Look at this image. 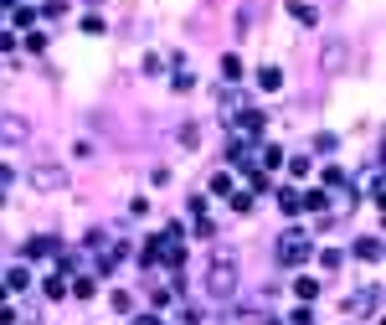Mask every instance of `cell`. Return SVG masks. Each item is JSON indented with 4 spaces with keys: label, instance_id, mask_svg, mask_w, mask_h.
I'll return each instance as SVG.
<instances>
[{
    "label": "cell",
    "instance_id": "obj_1",
    "mask_svg": "<svg viewBox=\"0 0 386 325\" xmlns=\"http://www.w3.org/2000/svg\"><path fill=\"white\" fill-rule=\"evenodd\" d=\"M206 289L217 294V300H232L237 294V264L227 253H217V264H211V274H206Z\"/></svg>",
    "mask_w": 386,
    "mask_h": 325
},
{
    "label": "cell",
    "instance_id": "obj_2",
    "mask_svg": "<svg viewBox=\"0 0 386 325\" xmlns=\"http://www.w3.org/2000/svg\"><path fill=\"white\" fill-rule=\"evenodd\" d=\"M304 258H309V238H304V232H284V243H278V264H304Z\"/></svg>",
    "mask_w": 386,
    "mask_h": 325
},
{
    "label": "cell",
    "instance_id": "obj_3",
    "mask_svg": "<svg viewBox=\"0 0 386 325\" xmlns=\"http://www.w3.org/2000/svg\"><path fill=\"white\" fill-rule=\"evenodd\" d=\"M319 68L325 73H345L350 68V42H330L325 52H319Z\"/></svg>",
    "mask_w": 386,
    "mask_h": 325
},
{
    "label": "cell",
    "instance_id": "obj_4",
    "mask_svg": "<svg viewBox=\"0 0 386 325\" xmlns=\"http://www.w3.org/2000/svg\"><path fill=\"white\" fill-rule=\"evenodd\" d=\"M31 186H36V191H62V186H68V171H62V165H36V171H31Z\"/></svg>",
    "mask_w": 386,
    "mask_h": 325
},
{
    "label": "cell",
    "instance_id": "obj_5",
    "mask_svg": "<svg viewBox=\"0 0 386 325\" xmlns=\"http://www.w3.org/2000/svg\"><path fill=\"white\" fill-rule=\"evenodd\" d=\"M57 253V238H31L26 243V258H52Z\"/></svg>",
    "mask_w": 386,
    "mask_h": 325
},
{
    "label": "cell",
    "instance_id": "obj_6",
    "mask_svg": "<svg viewBox=\"0 0 386 325\" xmlns=\"http://www.w3.org/2000/svg\"><path fill=\"white\" fill-rule=\"evenodd\" d=\"M0 139H10V145H16V139H26V119H6V129H0Z\"/></svg>",
    "mask_w": 386,
    "mask_h": 325
},
{
    "label": "cell",
    "instance_id": "obj_7",
    "mask_svg": "<svg viewBox=\"0 0 386 325\" xmlns=\"http://www.w3.org/2000/svg\"><path fill=\"white\" fill-rule=\"evenodd\" d=\"M278 83H284V73H278V68H258V88H268V93H273Z\"/></svg>",
    "mask_w": 386,
    "mask_h": 325
},
{
    "label": "cell",
    "instance_id": "obj_8",
    "mask_svg": "<svg viewBox=\"0 0 386 325\" xmlns=\"http://www.w3.org/2000/svg\"><path fill=\"white\" fill-rule=\"evenodd\" d=\"M191 83H196V73H185V68H176V77H170V88H176V93H191Z\"/></svg>",
    "mask_w": 386,
    "mask_h": 325
},
{
    "label": "cell",
    "instance_id": "obj_9",
    "mask_svg": "<svg viewBox=\"0 0 386 325\" xmlns=\"http://www.w3.org/2000/svg\"><path fill=\"white\" fill-rule=\"evenodd\" d=\"M222 77H227V83H237V77H242V62H237L232 52H227V57H222Z\"/></svg>",
    "mask_w": 386,
    "mask_h": 325
},
{
    "label": "cell",
    "instance_id": "obj_10",
    "mask_svg": "<svg viewBox=\"0 0 386 325\" xmlns=\"http://www.w3.org/2000/svg\"><path fill=\"white\" fill-rule=\"evenodd\" d=\"M242 135H263V114H258V109L242 114Z\"/></svg>",
    "mask_w": 386,
    "mask_h": 325
},
{
    "label": "cell",
    "instance_id": "obj_11",
    "mask_svg": "<svg viewBox=\"0 0 386 325\" xmlns=\"http://www.w3.org/2000/svg\"><path fill=\"white\" fill-rule=\"evenodd\" d=\"M62 294H68V279L52 274V279H47V300H62Z\"/></svg>",
    "mask_w": 386,
    "mask_h": 325
},
{
    "label": "cell",
    "instance_id": "obj_12",
    "mask_svg": "<svg viewBox=\"0 0 386 325\" xmlns=\"http://www.w3.org/2000/svg\"><path fill=\"white\" fill-rule=\"evenodd\" d=\"M294 294H299V300H314V294H319V284H314V279H309V274H304V279H299V284H294Z\"/></svg>",
    "mask_w": 386,
    "mask_h": 325
},
{
    "label": "cell",
    "instance_id": "obj_13",
    "mask_svg": "<svg viewBox=\"0 0 386 325\" xmlns=\"http://www.w3.org/2000/svg\"><path fill=\"white\" fill-rule=\"evenodd\" d=\"M355 253H361V258H381V243L376 238H361V243H355Z\"/></svg>",
    "mask_w": 386,
    "mask_h": 325
},
{
    "label": "cell",
    "instance_id": "obj_14",
    "mask_svg": "<svg viewBox=\"0 0 386 325\" xmlns=\"http://www.w3.org/2000/svg\"><path fill=\"white\" fill-rule=\"evenodd\" d=\"M72 294H77V300H93V294H98V284H93V279H77Z\"/></svg>",
    "mask_w": 386,
    "mask_h": 325
},
{
    "label": "cell",
    "instance_id": "obj_15",
    "mask_svg": "<svg viewBox=\"0 0 386 325\" xmlns=\"http://www.w3.org/2000/svg\"><path fill=\"white\" fill-rule=\"evenodd\" d=\"M288 10H294V21H304V26L314 21V6H304V0H294V6H288Z\"/></svg>",
    "mask_w": 386,
    "mask_h": 325
},
{
    "label": "cell",
    "instance_id": "obj_16",
    "mask_svg": "<svg viewBox=\"0 0 386 325\" xmlns=\"http://www.w3.org/2000/svg\"><path fill=\"white\" fill-rule=\"evenodd\" d=\"M6 289H31V279L21 274V269H10V279H6Z\"/></svg>",
    "mask_w": 386,
    "mask_h": 325
},
{
    "label": "cell",
    "instance_id": "obj_17",
    "mask_svg": "<svg viewBox=\"0 0 386 325\" xmlns=\"http://www.w3.org/2000/svg\"><path fill=\"white\" fill-rule=\"evenodd\" d=\"M227 197H232V191H227ZM232 212H252V197H247V191H237V197H232Z\"/></svg>",
    "mask_w": 386,
    "mask_h": 325
}]
</instances>
